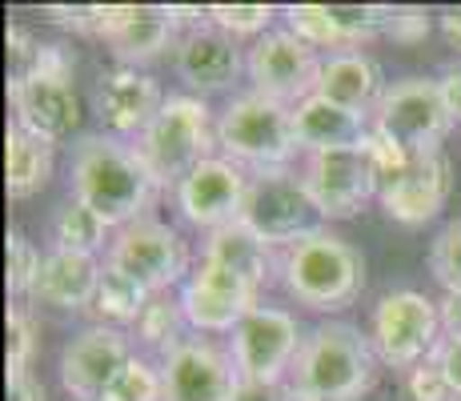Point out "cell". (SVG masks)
<instances>
[{
  "label": "cell",
  "instance_id": "32",
  "mask_svg": "<svg viewBox=\"0 0 461 401\" xmlns=\"http://www.w3.org/2000/svg\"><path fill=\"white\" fill-rule=\"evenodd\" d=\"M277 8L273 5H209V21L229 37H257L269 32Z\"/></svg>",
  "mask_w": 461,
  "mask_h": 401
},
{
  "label": "cell",
  "instance_id": "3",
  "mask_svg": "<svg viewBox=\"0 0 461 401\" xmlns=\"http://www.w3.org/2000/svg\"><path fill=\"white\" fill-rule=\"evenodd\" d=\"M277 273L289 297L313 314H341L366 289V257L330 229H313L281 249Z\"/></svg>",
  "mask_w": 461,
  "mask_h": 401
},
{
  "label": "cell",
  "instance_id": "23",
  "mask_svg": "<svg viewBox=\"0 0 461 401\" xmlns=\"http://www.w3.org/2000/svg\"><path fill=\"white\" fill-rule=\"evenodd\" d=\"M385 77H381V65L366 52H333L321 68V88L317 93L325 101L341 105V109H353L361 117H374L381 96H385Z\"/></svg>",
  "mask_w": 461,
  "mask_h": 401
},
{
  "label": "cell",
  "instance_id": "39",
  "mask_svg": "<svg viewBox=\"0 0 461 401\" xmlns=\"http://www.w3.org/2000/svg\"><path fill=\"white\" fill-rule=\"evenodd\" d=\"M229 401H294V389L289 386H265V381H241L237 378L233 397Z\"/></svg>",
  "mask_w": 461,
  "mask_h": 401
},
{
  "label": "cell",
  "instance_id": "14",
  "mask_svg": "<svg viewBox=\"0 0 461 401\" xmlns=\"http://www.w3.org/2000/svg\"><path fill=\"white\" fill-rule=\"evenodd\" d=\"M257 297H261V289H253L241 273L205 261V257L193 265L189 281L181 285L185 317L197 333H233L257 309Z\"/></svg>",
  "mask_w": 461,
  "mask_h": 401
},
{
  "label": "cell",
  "instance_id": "33",
  "mask_svg": "<svg viewBox=\"0 0 461 401\" xmlns=\"http://www.w3.org/2000/svg\"><path fill=\"white\" fill-rule=\"evenodd\" d=\"M41 265H44L41 249L21 229H8V293L16 301H24L32 293V285L41 278Z\"/></svg>",
  "mask_w": 461,
  "mask_h": 401
},
{
  "label": "cell",
  "instance_id": "13",
  "mask_svg": "<svg viewBox=\"0 0 461 401\" xmlns=\"http://www.w3.org/2000/svg\"><path fill=\"white\" fill-rule=\"evenodd\" d=\"M241 221L261 241H269L277 253L285 245H294L297 237L321 229L305 181H301V173H294V169H265V173H253Z\"/></svg>",
  "mask_w": 461,
  "mask_h": 401
},
{
  "label": "cell",
  "instance_id": "2",
  "mask_svg": "<svg viewBox=\"0 0 461 401\" xmlns=\"http://www.w3.org/2000/svg\"><path fill=\"white\" fill-rule=\"evenodd\" d=\"M377 350L349 321H321L294 365V401H361L377 381Z\"/></svg>",
  "mask_w": 461,
  "mask_h": 401
},
{
  "label": "cell",
  "instance_id": "6",
  "mask_svg": "<svg viewBox=\"0 0 461 401\" xmlns=\"http://www.w3.org/2000/svg\"><path fill=\"white\" fill-rule=\"evenodd\" d=\"M369 149L377 157L381 173V209L397 225H425L433 221L449 201L454 177H449L446 153H402L369 132Z\"/></svg>",
  "mask_w": 461,
  "mask_h": 401
},
{
  "label": "cell",
  "instance_id": "31",
  "mask_svg": "<svg viewBox=\"0 0 461 401\" xmlns=\"http://www.w3.org/2000/svg\"><path fill=\"white\" fill-rule=\"evenodd\" d=\"M101 401H165V381H161V365H153L149 358H137L121 369V378L109 386V394Z\"/></svg>",
  "mask_w": 461,
  "mask_h": 401
},
{
  "label": "cell",
  "instance_id": "21",
  "mask_svg": "<svg viewBox=\"0 0 461 401\" xmlns=\"http://www.w3.org/2000/svg\"><path fill=\"white\" fill-rule=\"evenodd\" d=\"M104 265L88 253H60L52 249L41 265V278L32 285L29 301L32 305H52V309H68V314H88L101 285Z\"/></svg>",
  "mask_w": 461,
  "mask_h": 401
},
{
  "label": "cell",
  "instance_id": "18",
  "mask_svg": "<svg viewBox=\"0 0 461 401\" xmlns=\"http://www.w3.org/2000/svg\"><path fill=\"white\" fill-rule=\"evenodd\" d=\"M165 401H229L237 386V369L229 350L209 337H185L161 358Z\"/></svg>",
  "mask_w": 461,
  "mask_h": 401
},
{
  "label": "cell",
  "instance_id": "27",
  "mask_svg": "<svg viewBox=\"0 0 461 401\" xmlns=\"http://www.w3.org/2000/svg\"><path fill=\"white\" fill-rule=\"evenodd\" d=\"M104 237H109V225L77 197H68L57 213H52V249H60V253L96 257L104 249Z\"/></svg>",
  "mask_w": 461,
  "mask_h": 401
},
{
  "label": "cell",
  "instance_id": "28",
  "mask_svg": "<svg viewBox=\"0 0 461 401\" xmlns=\"http://www.w3.org/2000/svg\"><path fill=\"white\" fill-rule=\"evenodd\" d=\"M289 32H297L301 41H309L313 49H333V52H361V44L353 41V32L341 24L337 5H289L285 8Z\"/></svg>",
  "mask_w": 461,
  "mask_h": 401
},
{
  "label": "cell",
  "instance_id": "19",
  "mask_svg": "<svg viewBox=\"0 0 461 401\" xmlns=\"http://www.w3.org/2000/svg\"><path fill=\"white\" fill-rule=\"evenodd\" d=\"M8 101H13L16 124L49 141L68 137L81 124V96H77L73 80L65 77H44L32 68L21 77H8Z\"/></svg>",
  "mask_w": 461,
  "mask_h": 401
},
{
  "label": "cell",
  "instance_id": "17",
  "mask_svg": "<svg viewBox=\"0 0 461 401\" xmlns=\"http://www.w3.org/2000/svg\"><path fill=\"white\" fill-rule=\"evenodd\" d=\"M168 96L161 93L153 73L132 65H113L109 73H101L93 93V113L101 121V129L109 137H132L137 141L149 124L157 121V113L165 109Z\"/></svg>",
  "mask_w": 461,
  "mask_h": 401
},
{
  "label": "cell",
  "instance_id": "40",
  "mask_svg": "<svg viewBox=\"0 0 461 401\" xmlns=\"http://www.w3.org/2000/svg\"><path fill=\"white\" fill-rule=\"evenodd\" d=\"M438 85H441V101H446L449 117H454V124H461V68H449Z\"/></svg>",
  "mask_w": 461,
  "mask_h": 401
},
{
  "label": "cell",
  "instance_id": "9",
  "mask_svg": "<svg viewBox=\"0 0 461 401\" xmlns=\"http://www.w3.org/2000/svg\"><path fill=\"white\" fill-rule=\"evenodd\" d=\"M104 265L125 273L149 293H168L173 285L189 281V245L181 241L173 225L157 217H140L132 225L117 229L109 241V257Z\"/></svg>",
  "mask_w": 461,
  "mask_h": 401
},
{
  "label": "cell",
  "instance_id": "5",
  "mask_svg": "<svg viewBox=\"0 0 461 401\" xmlns=\"http://www.w3.org/2000/svg\"><path fill=\"white\" fill-rule=\"evenodd\" d=\"M212 145H217V124L209 121V105L197 96H168L157 121L132 141L161 189H176L201 160L212 157Z\"/></svg>",
  "mask_w": 461,
  "mask_h": 401
},
{
  "label": "cell",
  "instance_id": "42",
  "mask_svg": "<svg viewBox=\"0 0 461 401\" xmlns=\"http://www.w3.org/2000/svg\"><path fill=\"white\" fill-rule=\"evenodd\" d=\"M438 309H441V329L461 333V293H446V301H438Z\"/></svg>",
  "mask_w": 461,
  "mask_h": 401
},
{
  "label": "cell",
  "instance_id": "16",
  "mask_svg": "<svg viewBox=\"0 0 461 401\" xmlns=\"http://www.w3.org/2000/svg\"><path fill=\"white\" fill-rule=\"evenodd\" d=\"M129 361H132V342L125 329L85 325L60 350V386L73 401H101Z\"/></svg>",
  "mask_w": 461,
  "mask_h": 401
},
{
  "label": "cell",
  "instance_id": "12",
  "mask_svg": "<svg viewBox=\"0 0 461 401\" xmlns=\"http://www.w3.org/2000/svg\"><path fill=\"white\" fill-rule=\"evenodd\" d=\"M305 345L294 314L273 305H257L241 325L233 329L229 358L241 381H265V386H285V373H294L297 353Z\"/></svg>",
  "mask_w": 461,
  "mask_h": 401
},
{
  "label": "cell",
  "instance_id": "10",
  "mask_svg": "<svg viewBox=\"0 0 461 401\" xmlns=\"http://www.w3.org/2000/svg\"><path fill=\"white\" fill-rule=\"evenodd\" d=\"M321 68L325 60L317 57L313 44L301 41L289 29L265 32L261 41L249 44V57H245V73L253 80V93L269 96V101L285 105V109H297L301 101L317 96Z\"/></svg>",
  "mask_w": 461,
  "mask_h": 401
},
{
  "label": "cell",
  "instance_id": "25",
  "mask_svg": "<svg viewBox=\"0 0 461 401\" xmlns=\"http://www.w3.org/2000/svg\"><path fill=\"white\" fill-rule=\"evenodd\" d=\"M201 257H205V261L225 265V269H233V273H241L253 289H265L269 278H273V269H277V249H273L269 241L257 237L245 221L209 233L205 253H201Z\"/></svg>",
  "mask_w": 461,
  "mask_h": 401
},
{
  "label": "cell",
  "instance_id": "41",
  "mask_svg": "<svg viewBox=\"0 0 461 401\" xmlns=\"http://www.w3.org/2000/svg\"><path fill=\"white\" fill-rule=\"evenodd\" d=\"M8 401H49V397H44V386L37 373H29V378L8 381Z\"/></svg>",
  "mask_w": 461,
  "mask_h": 401
},
{
  "label": "cell",
  "instance_id": "43",
  "mask_svg": "<svg viewBox=\"0 0 461 401\" xmlns=\"http://www.w3.org/2000/svg\"><path fill=\"white\" fill-rule=\"evenodd\" d=\"M441 37L449 49L461 52V5L457 8H441Z\"/></svg>",
  "mask_w": 461,
  "mask_h": 401
},
{
  "label": "cell",
  "instance_id": "29",
  "mask_svg": "<svg viewBox=\"0 0 461 401\" xmlns=\"http://www.w3.org/2000/svg\"><path fill=\"white\" fill-rule=\"evenodd\" d=\"M185 325H189V317H185L181 297H173V289H168V293H153L149 297V305L140 309L137 325H132V337L140 345L161 350V358H165L168 350H176L185 342Z\"/></svg>",
  "mask_w": 461,
  "mask_h": 401
},
{
  "label": "cell",
  "instance_id": "30",
  "mask_svg": "<svg viewBox=\"0 0 461 401\" xmlns=\"http://www.w3.org/2000/svg\"><path fill=\"white\" fill-rule=\"evenodd\" d=\"M37 350H41V325L32 321L24 301H13L8 305V381L29 378Z\"/></svg>",
  "mask_w": 461,
  "mask_h": 401
},
{
  "label": "cell",
  "instance_id": "36",
  "mask_svg": "<svg viewBox=\"0 0 461 401\" xmlns=\"http://www.w3.org/2000/svg\"><path fill=\"white\" fill-rule=\"evenodd\" d=\"M429 361L438 365V373L446 378V386L454 389V397H461V333H441Z\"/></svg>",
  "mask_w": 461,
  "mask_h": 401
},
{
  "label": "cell",
  "instance_id": "22",
  "mask_svg": "<svg viewBox=\"0 0 461 401\" xmlns=\"http://www.w3.org/2000/svg\"><path fill=\"white\" fill-rule=\"evenodd\" d=\"M374 117H361L353 109L325 101L321 93L301 101L294 109V132H297V149L301 153H330V149H353L366 145Z\"/></svg>",
  "mask_w": 461,
  "mask_h": 401
},
{
  "label": "cell",
  "instance_id": "20",
  "mask_svg": "<svg viewBox=\"0 0 461 401\" xmlns=\"http://www.w3.org/2000/svg\"><path fill=\"white\" fill-rule=\"evenodd\" d=\"M245 68L237 37L221 32L217 24H201L189 29L176 44V77L193 88V93H221L237 80V73Z\"/></svg>",
  "mask_w": 461,
  "mask_h": 401
},
{
  "label": "cell",
  "instance_id": "11",
  "mask_svg": "<svg viewBox=\"0 0 461 401\" xmlns=\"http://www.w3.org/2000/svg\"><path fill=\"white\" fill-rule=\"evenodd\" d=\"M374 342L381 365L393 369H418L441 342V309L425 293L397 289L385 293L374 309Z\"/></svg>",
  "mask_w": 461,
  "mask_h": 401
},
{
  "label": "cell",
  "instance_id": "37",
  "mask_svg": "<svg viewBox=\"0 0 461 401\" xmlns=\"http://www.w3.org/2000/svg\"><path fill=\"white\" fill-rule=\"evenodd\" d=\"M29 68H32V73H44V77H65V80H73L77 57L65 49V44H41Z\"/></svg>",
  "mask_w": 461,
  "mask_h": 401
},
{
  "label": "cell",
  "instance_id": "35",
  "mask_svg": "<svg viewBox=\"0 0 461 401\" xmlns=\"http://www.w3.org/2000/svg\"><path fill=\"white\" fill-rule=\"evenodd\" d=\"M410 394L413 401H457L454 389L446 386V378L438 373V365L425 358L418 369H410Z\"/></svg>",
  "mask_w": 461,
  "mask_h": 401
},
{
  "label": "cell",
  "instance_id": "7",
  "mask_svg": "<svg viewBox=\"0 0 461 401\" xmlns=\"http://www.w3.org/2000/svg\"><path fill=\"white\" fill-rule=\"evenodd\" d=\"M454 129L441 85L425 77H405L385 88L377 113H374V137L402 153H441V141Z\"/></svg>",
  "mask_w": 461,
  "mask_h": 401
},
{
  "label": "cell",
  "instance_id": "15",
  "mask_svg": "<svg viewBox=\"0 0 461 401\" xmlns=\"http://www.w3.org/2000/svg\"><path fill=\"white\" fill-rule=\"evenodd\" d=\"M176 209L189 225L217 233L225 225H237L249 197V173L233 165L229 157H209L176 185Z\"/></svg>",
  "mask_w": 461,
  "mask_h": 401
},
{
  "label": "cell",
  "instance_id": "8",
  "mask_svg": "<svg viewBox=\"0 0 461 401\" xmlns=\"http://www.w3.org/2000/svg\"><path fill=\"white\" fill-rule=\"evenodd\" d=\"M301 181H305L317 217H325V221L357 217V213L381 193L377 157H374V149H369V141L366 145H353V149L305 153Z\"/></svg>",
  "mask_w": 461,
  "mask_h": 401
},
{
  "label": "cell",
  "instance_id": "24",
  "mask_svg": "<svg viewBox=\"0 0 461 401\" xmlns=\"http://www.w3.org/2000/svg\"><path fill=\"white\" fill-rule=\"evenodd\" d=\"M57 169V141L41 137V132L24 129V124H8L5 132V189L8 201H29L37 197L44 185L52 181Z\"/></svg>",
  "mask_w": 461,
  "mask_h": 401
},
{
  "label": "cell",
  "instance_id": "34",
  "mask_svg": "<svg viewBox=\"0 0 461 401\" xmlns=\"http://www.w3.org/2000/svg\"><path fill=\"white\" fill-rule=\"evenodd\" d=\"M429 273L446 293H461V221H449L429 249Z\"/></svg>",
  "mask_w": 461,
  "mask_h": 401
},
{
  "label": "cell",
  "instance_id": "1",
  "mask_svg": "<svg viewBox=\"0 0 461 401\" xmlns=\"http://www.w3.org/2000/svg\"><path fill=\"white\" fill-rule=\"evenodd\" d=\"M161 185L137 157V149L109 132L81 137L73 153V197L88 205L109 229H125L149 213Z\"/></svg>",
  "mask_w": 461,
  "mask_h": 401
},
{
  "label": "cell",
  "instance_id": "38",
  "mask_svg": "<svg viewBox=\"0 0 461 401\" xmlns=\"http://www.w3.org/2000/svg\"><path fill=\"white\" fill-rule=\"evenodd\" d=\"M429 32V13L425 8H393V24H389V37L402 44H418Z\"/></svg>",
  "mask_w": 461,
  "mask_h": 401
},
{
  "label": "cell",
  "instance_id": "4",
  "mask_svg": "<svg viewBox=\"0 0 461 401\" xmlns=\"http://www.w3.org/2000/svg\"><path fill=\"white\" fill-rule=\"evenodd\" d=\"M217 149L233 165L265 173V169H289L301 149L294 132V109L269 101L261 93H241L221 109L217 117Z\"/></svg>",
  "mask_w": 461,
  "mask_h": 401
},
{
  "label": "cell",
  "instance_id": "26",
  "mask_svg": "<svg viewBox=\"0 0 461 401\" xmlns=\"http://www.w3.org/2000/svg\"><path fill=\"white\" fill-rule=\"evenodd\" d=\"M149 297H153L149 289H140V285L129 281L125 273H117V269L104 265L101 285H96V297H93V305H88V317H93V325L132 329L137 317H140V309L149 305Z\"/></svg>",
  "mask_w": 461,
  "mask_h": 401
}]
</instances>
